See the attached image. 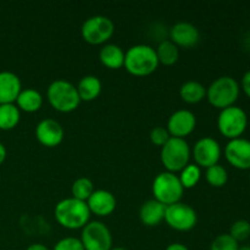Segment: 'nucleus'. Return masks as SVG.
I'll return each instance as SVG.
<instances>
[{
    "instance_id": "f257e3e1",
    "label": "nucleus",
    "mask_w": 250,
    "mask_h": 250,
    "mask_svg": "<svg viewBox=\"0 0 250 250\" xmlns=\"http://www.w3.org/2000/svg\"><path fill=\"white\" fill-rule=\"evenodd\" d=\"M54 217L61 227L66 229H82L89 222L90 211L85 202L65 198L55 205Z\"/></svg>"
},
{
    "instance_id": "f03ea898",
    "label": "nucleus",
    "mask_w": 250,
    "mask_h": 250,
    "mask_svg": "<svg viewBox=\"0 0 250 250\" xmlns=\"http://www.w3.org/2000/svg\"><path fill=\"white\" fill-rule=\"evenodd\" d=\"M159 60L156 51L148 44H137L125 53L124 67L136 77H146L158 68Z\"/></svg>"
},
{
    "instance_id": "7ed1b4c3",
    "label": "nucleus",
    "mask_w": 250,
    "mask_h": 250,
    "mask_svg": "<svg viewBox=\"0 0 250 250\" xmlns=\"http://www.w3.org/2000/svg\"><path fill=\"white\" fill-rule=\"evenodd\" d=\"M241 94V85L236 78L231 76H221L216 78L207 88V99L219 110L233 106Z\"/></svg>"
},
{
    "instance_id": "20e7f679",
    "label": "nucleus",
    "mask_w": 250,
    "mask_h": 250,
    "mask_svg": "<svg viewBox=\"0 0 250 250\" xmlns=\"http://www.w3.org/2000/svg\"><path fill=\"white\" fill-rule=\"evenodd\" d=\"M46 99L54 110L62 114L75 111L81 103L76 85L65 80L53 81L49 84Z\"/></svg>"
},
{
    "instance_id": "39448f33",
    "label": "nucleus",
    "mask_w": 250,
    "mask_h": 250,
    "mask_svg": "<svg viewBox=\"0 0 250 250\" xmlns=\"http://www.w3.org/2000/svg\"><path fill=\"white\" fill-rule=\"evenodd\" d=\"M192 150L186 139L171 137L161 148L160 159L164 167L168 172H181L189 164Z\"/></svg>"
},
{
    "instance_id": "423d86ee",
    "label": "nucleus",
    "mask_w": 250,
    "mask_h": 250,
    "mask_svg": "<svg viewBox=\"0 0 250 250\" xmlns=\"http://www.w3.org/2000/svg\"><path fill=\"white\" fill-rule=\"evenodd\" d=\"M154 199L160 202L165 207L176 204L182 199L185 188L181 185V181L176 173L164 171L160 172L153 181Z\"/></svg>"
},
{
    "instance_id": "0eeeda50",
    "label": "nucleus",
    "mask_w": 250,
    "mask_h": 250,
    "mask_svg": "<svg viewBox=\"0 0 250 250\" xmlns=\"http://www.w3.org/2000/svg\"><path fill=\"white\" fill-rule=\"evenodd\" d=\"M248 127V116L242 107L233 105L220 110L217 116V129L229 141L241 138Z\"/></svg>"
},
{
    "instance_id": "6e6552de",
    "label": "nucleus",
    "mask_w": 250,
    "mask_h": 250,
    "mask_svg": "<svg viewBox=\"0 0 250 250\" xmlns=\"http://www.w3.org/2000/svg\"><path fill=\"white\" fill-rule=\"evenodd\" d=\"M115 32V24L109 17L95 15L83 22L81 34L85 43L90 45H102L110 41Z\"/></svg>"
},
{
    "instance_id": "1a4fd4ad",
    "label": "nucleus",
    "mask_w": 250,
    "mask_h": 250,
    "mask_svg": "<svg viewBox=\"0 0 250 250\" xmlns=\"http://www.w3.org/2000/svg\"><path fill=\"white\" fill-rule=\"evenodd\" d=\"M81 242L84 250H110L112 236L109 227L102 221H89L82 229Z\"/></svg>"
},
{
    "instance_id": "9d476101",
    "label": "nucleus",
    "mask_w": 250,
    "mask_h": 250,
    "mask_svg": "<svg viewBox=\"0 0 250 250\" xmlns=\"http://www.w3.org/2000/svg\"><path fill=\"white\" fill-rule=\"evenodd\" d=\"M164 221L175 231L187 232L195 227L198 222V215L190 205L178 202L166 207Z\"/></svg>"
},
{
    "instance_id": "9b49d317",
    "label": "nucleus",
    "mask_w": 250,
    "mask_h": 250,
    "mask_svg": "<svg viewBox=\"0 0 250 250\" xmlns=\"http://www.w3.org/2000/svg\"><path fill=\"white\" fill-rule=\"evenodd\" d=\"M193 159L200 168H209L219 164L221 159V146L211 137H203L193 146Z\"/></svg>"
},
{
    "instance_id": "f8f14e48",
    "label": "nucleus",
    "mask_w": 250,
    "mask_h": 250,
    "mask_svg": "<svg viewBox=\"0 0 250 250\" xmlns=\"http://www.w3.org/2000/svg\"><path fill=\"white\" fill-rule=\"evenodd\" d=\"M225 158L227 163L237 170H250V141L237 138L229 141L225 146Z\"/></svg>"
},
{
    "instance_id": "ddd939ff",
    "label": "nucleus",
    "mask_w": 250,
    "mask_h": 250,
    "mask_svg": "<svg viewBox=\"0 0 250 250\" xmlns=\"http://www.w3.org/2000/svg\"><path fill=\"white\" fill-rule=\"evenodd\" d=\"M195 126H197L195 115L189 110L182 109L175 111L168 117L166 129H167L171 137L185 139L186 137L193 133Z\"/></svg>"
},
{
    "instance_id": "4468645a",
    "label": "nucleus",
    "mask_w": 250,
    "mask_h": 250,
    "mask_svg": "<svg viewBox=\"0 0 250 250\" xmlns=\"http://www.w3.org/2000/svg\"><path fill=\"white\" fill-rule=\"evenodd\" d=\"M65 132L62 126L56 120H42L36 127V138L42 146L46 148H55L63 141Z\"/></svg>"
},
{
    "instance_id": "2eb2a0df",
    "label": "nucleus",
    "mask_w": 250,
    "mask_h": 250,
    "mask_svg": "<svg viewBox=\"0 0 250 250\" xmlns=\"http://www.w3.org/2000/svg\"><path fill=\"white\" fill-rule=\"evenodd\" d=\"M199 39V31L194 24L189 22H177L170 28V41L177 46L192 48L197 45Z\"/></svg>"
},
{
    "instance_id": "dca6fc26",
    "label": "nucleus",
    "mask_w": 250,
    "mask_h": 250,
    "mask_svg": "<svg viewBox=\"0 0 250 250\" xmlns=\"http://www.w3.org/2000/svg\"><path fill=\"white\" fill-rule=\"evenodd\" d=\"M85 203L90 214L99 217L109 216L116 209V198L111 192L105 189H95Z\"/></svg>"
},
{
    "instance_id": "f3484780",
    "label": "nucleus",
    "mask_w": 250,
    "mask_h": 250,
    "mask_svg": "<svg viewBox=\"0 0 250 250\" xmlns=\"http://www.w3.org/2000/svg\"><path fill=\"white\" fill-rule=\"evenodd\" d=\"M22 90L19 76L11 71H0V105L14 104Z\"/></svg>"
},
{
    "instance_id": "a211bd4d",
    "label": "nucleus",
    "mask_w": 250,
    "mask_h": 250,
    "mask_svg": "<svg viewBox=\"0 0 250 250\" xmlns=\"http://www.w3.org/2000/svg\"><path fill=\"white\" fill-rule=\"evenodd\" d=\"M166 207L155 199L146 200L139 209V219L143 225L155 227L165 220Z\"/></svg>"
},
{
    "instance_id": "6ab92c4d",
    "label": "nucleus",
    "mask_w": 250,
    "mask_h": 250,
    "mask_svg": "<svg viewBox=\"0 0 250 250\" xmlns=\"http://www.w3.org/2000/svg\"><path fill=\"white\" fill-rule=\"evenodd\" d=\"M99 60L105 67L110 70H119L124 67L125 51L116 44H105L99 51Z\"/></svg>"
},
{
    "instance_id": "aec40b11",
    "label": "nucleus",
    "mask_w": 250,
    "mask_h": 250,
    "mask_svg": "<svg viewBox=\"0 0 250 250\" xmlns=\"http://www.w3.org/2000/svg\"><path fill=\"white\" fill-rule=\"evenodd\" d=\"M76 88L81 102H93L100 95L103 85L97 76L88 75L81 78Z\"/></svg>"
},
{
    "instance_id": "412c9836",
    "label": "nucleus",
    "mask_w": 250,
    "mask_h": 250,
    "mask_svg": "<svg viewBox=\"0 0 250 250\" xmlns=\"http://www.w3.org/2000/svg\"><path fill=\"white\" fill-rule=\"evenodd\" d=\"M42 105H43V97L34 88L22 89L16 99V106L19 107L20 111L28 112V114H33L41 110Z\"/></svg>"
},
{
    "instance_id": "4be33fe9",
    "label": "nucleus",
    "mask_w": 250,
    "mask_h": 250,
    "mask_svg": "<svg viewBox=\"0 0 250 250\" xmlns=\"http://www.w3.org/2000/svg\"><path fill=\"white\" fill-rule=\"evenodd\" d=\"M180 97L187 104H198L207 98V88L197 81H187L181 85Z\"/></svg>"
},
{
    "instance_id": "5701e85b",
    "label": "nucleus",
    "mask_w": 250,
    "mask_h": 250,
    "mask_svg": "<svg viewBox=\"0 0 250 250\" xmlns=\"http://www.w3.org/2000/svg\"><path fill=\"white\" fill-rule=\"evenodd\" d=\"M156 56H158L159 65L164 66H172L180 59V50L178 46L175 45L170 39H165V41L160 42L158 48L155 49Z\"/></svg>"
},
{
    "instance_id": "b1692460",
    "label": "nucleus",
    "mask_w": 250,
    "mask_h": 250,
    "mask_svg": "<svg viewBox=\"0 0 250 250\" xmlns=\"http://www.w3.org/2000/svg\"><path fill=\"white\" fill-rule=\"evenodd\" d=\"M21 119V111L16 104H1L0 105V129L10 131L19 125Z\"/></svg>"
},
{
    "instance_id": "393cba45",
    "label": "nucleus",
    "mask_w": 250,
    "mask_h": 250,
    "mask_svg": "<svg viewBox=\"0 0 250 250\" xmlns=\"http://www.w3.org/2000/svg\"><path fill=\"white\" fill-rule=\"evenodd\" d=\"M94 190V185H93V182L89 178L80 177L72 183L71 194H72V198H75V199L81 200V202H87Z\"/></svg>"
},
{
    "instance_id": "a878e982",
    "label": "nucleus",
    "mask_w": 250,
    "mask_h": 250,
    "mask_svg": "<svg viewBox=\"0 0 250 250\" xmlns=\"http://www.w3.org/2000/svg\"><path fill=\"white\" fill-rule=\"evenodd\" d=\"M178 178L185 189H190L199 183L200 178H202V168L195 164L189 163L181 171Z\"/></svg>"
},
{
    "instance_id": "bb28decb",
    "label": "nucleus",
    "mask_w": 250,
    "mask_h": 250,
    "mask_svg": "<svg viewBox=\"0 0 250 250\" xmlns=\"http://www.w3.org/2000/svg\"><path fill=\"white\" fill-rule=\"evenodd\" d=\"M205 180H207V182L211 187L221 188L229 181V172H227V170L224 166L216 164V165L207 168V171H205Z\"/></svg>"
},
{
    "instance_id": "cd10ccee",
    "label": "nucleus",
    "mask_w": 250,
    "mask_h": 250,
    "mask_svg": "<svg viewBox=\"0 0 250 250\" xmlns=\"http://www.w3.org/2000/svg\"><path fill=\"white\" fill-rule=\"evenodd\" d=\"M229 236L237 242H244L250 237V222L247 220H237L229 229Z\"/></svg>"
},
{
    "instance_id": "c85d7f7f",
    "label": "nucleus",
    "mask_w": 250,
    "mask_h": 250,
    "mask_svg": "<svg viewBox=\"0 0 250 250\" xmlns=\"http://www.w3.org/2000/svg\"><path fill=\"white\" fill-rule=\"evenodd\" d=\"M239 243L229 233L219 234L210 244V250H238Z\"/></svg>"
},
{
    "instance_id": "c756f323",
    "label": "nucleus",
    "mask_w": 250,
    "mask_h": 250,
    "mask_svg": "<svg viewBox=\"0 0 250 250\" xmlns=\"http://www.w3.org/2000/svg\"><path fill=\"white\" fill-rule=\"evenodd\" d=\"M53 250H84V248H83V244L80 238L65 237V238L56 242Z\"/></svg>"
},
{
    "instance_id": "7c9ffc66",
    "label": "nucleus",
    "mask_w": 250,
    "mask_h": 250,
    "mask_svg": "<svg viewBox=\"0 0 250 250\" xmlns=\"http://www.w3.org/2000/svg\"><path fill=\"white\" fill-rule=\"evenodd\" d=\"M150 141L154 146H161L163 148L166 143L168 142V139L171 138L170 133H168L167 129L165 127H155L150 131Z\"/></svg>"
},
{
    "instance_id": "2f4dec72",
    "label": "nucleus",
    "mask_w": 250,
    "mask_h": 250,
    "mask_svg": "<svg viewBox=\"0 0 250 250\" xmlns=\"http://www.w3.org/2000/svg\"><path fill=\"white\" fill-rule=\"evenodd\" d=\"M239 85H241V89L243 90L244 94L250 99V70L244 73L243 77H242V82Z\"/></svg>"
},
{
    "instance_id": "473e14b6",
    "label": "nucleus",
    "mask_w": 250,
    "mask_h": 250,
    "mask_svg": "<svg viewBox=\"0 0 250 250\" xmlns=\"http://www.w3.org/2000/svg\"><path fill=\"white\" fill-rule=\"evenodd\" d=\"M165 250H189V248L182 243H171L170 246L166 247Z\"/></svg>"
},
{
    "instance_id": "72a5a7b5",
    "label": "nucleus",
    "mask_w": 250,
    "mask_h": 250,
    "mask_svg": "<svg viewBox=\"0 0 250 250\" xmlns=\"http://www.w3.org/2000/svg\"><path fill=\"white\" fill-rule=\"evenodd\" d=\"M26 250H50L46 246L42 243H33L28 247Z\"/></svg>"
},
{
    "instance_id": "f704fd0d",
    "label": "nucleus",
    "mask_w": 250,
    "mask_h": 250,
    "mask_svg": "<svg viewBox=\"0 0 250 250\" xmlns=\"http://www.w3.org/2000/svg\"><path fill=\"white\" fill-rule=\"evenodd\" d=\"M6 155H7L6 148H5L4 144L0 142V165H1V164L5 161V159H6Z\"/></svg>"
},
{
    "instance_id": "c9c22d12",
    "label": "nucleus",
    "mask_w": 250,
    "mask_h": 250,
    "mask_svg": "<svg viewBox=\"0 0 250 250\" xmlns=\"http://www.w3.org/2000/svg\"><path fill=\"white\" fill-rule=\"evenodd\" d=\"M238 250H250L249 246H244V247H239Z\"/></svg>"
},
{
    "instance_id": "e433bc0d",
    "label": "nucleus",
    "mask_w": 250,
    "mask_h": 250,
    "mask_svg": "<svg viewBox=\"0 0 250 250\" xmlns=\"http://www.w3.org/2000/svg\"><path fill=\"white\" fill-rule=\"evenodd\" d=\"M110 250H127V249H125V248H121V247H116V248H111Z\"/></svg>"
},
{
    "instance_id": "4c0bfd02",
    "label": "nucleus",
    "mask_w": 250,
    "mask_h": 250,
    "mask_svg": "<svg viewBox=\"0 0 250 250\" xmlns=\"http://www.w3.org/2000/svg\"><path fill=\"white\" fill-rule=\"evenodd\" d=\"M249 181H250V170H249Z\"/></svg>"
}]
</instances>
